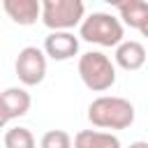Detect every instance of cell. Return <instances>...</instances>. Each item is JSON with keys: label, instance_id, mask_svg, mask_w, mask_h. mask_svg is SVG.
Returning <instances> with one entry per match:
<instances>
[{"label": "cell", "instance_id": "6da1fadb", "mask_svg": "<svg viewBox=\"0 0 148 148\" xmlns=\"http://www.w3.org/2000/svg\"><path fill=\"white\" fill-rule=\"evenodd\" d=\"M88 120L102 130H127L134 123V104L125 97L102 95L90 102Z\"/></svg>", "mask_w": 148, "mask_h": 148}, {"label": "cell", "instance_id": "7a4b0ae2", "mask_svg": "<svg viewBox=\"0 0 148 148\" xmlns=\"http://www.w3.org/2000/svg\"><path fill=\"white\" fill-rule=\"evenodd\" d=\"M79 37L83 42L99 44V46H118L123 42V37H125V28L113 14L92 12L90 16H86L81 21Z\"/></svg>", "mask_w": 148, "mask_h": 148}, {"label": "cell", "instance_id": "3957f363", "mask_svg": "<svg viewBox=\"0 0 148 148\" xmlns=\"http://www.w3.org/2000/svg\"><path fill=\"white\" fill-rule=\"evenodd\" d=\"M79 76L92 92H104L116 83V65L102 51H88L79 58Z\"/></svg>", "mask_w": 148, "mask_h": 148}, {"label": "cell", "instance_id": "277c9868", "mask_svg": "<svg viewBox=\"0 0 148 148\" xmlns=\"http://www.w3.org/2000/svg\"><path fill=\"white\" fill-rule=\"evenodd\" d=\"M39 18L51 32H69L86 18V5L81 0H42Z\"/></svg>", "mask_w": 148, "mask_h": 148}, {"label": "cell", "instance_id": "5b68a950", "mask_svg": "<svg viewBox=\"0 0 148 148\" xmlns=\"http://www.w3.org/2000/svg\"><path fill=\"white\" fill-rule=\"evenodd\" d=\"M16 76L23 86H39L46 76V56L37 46H25L18 51L14 62Z\"/></svg>", "mask_w": 148, "mask_h": 148}, {"label": "cell", "instance_id": "8992f818", "mask_svg": "<svg viewBox=\"0 0 148 148\" xmlns=\"http://www.w3.org/2000/svg\"><path fill=\"white\" fill-rule=\"evenodd\" d=\"M79 53V37L74 32H49L44 39V56L51 60H69Z\"/></svg>", "mask_w": 148, "mask_h": 148}, {"label": "cell", "instance_id": "52a82bcc", "mask_svg": "<svg viewBox=\"0 0 148 148\" xmlns=\"http://www.w3.org/2000/svg\"><path fill=\"white\" fill-rule=\"evenodd\" d=\"M116 65L127 69V72H136L143 67L146 62V49L141 42H134V39H123L118 46H116Z\"/></svg>", "mask_w": 148, "mask_h": 148}, {"label": "cell", "instance_id": "ba28073f", "mask_svg": "<svg viewBox=\"0 0 148 148\" xmlns=\"http://www.w3.org/2000/svg\"><path fill=\"white\" fill-rule=\"evenodd\" d=\"M2 9L18 25H32L42 16V2L37 0H5Z\"/></svg>", "mask_w": 148, "mask_h": 148}, {"label": "cell", "instance_id": "9c48e42d", "mask_svg": "<svg viewBox=\"0 0 148 148\" xmlns=\"http://www.w3.org/2000/svg\"><path fill=\"white\" fill-rule=\"evenodd\" d=\"M72 148H123L120 139L111 132H99V130H81L74 141Z\"/></svg>", "mask_w": 148, "mask_h": 148}, {"label": "cell", "instance_id": "30bf717a", "mask_svg": "<svg viewBox=\"0 0 148 148\" xmlns=\"http://www.w3.org/2000/svg\"><path fill=\"white\" fill-rule=\"evenodd\" d=\"M0 102H2L9 120L21 118V116H25V113L30 111V95L25 92V88H16V86H14V88L2 90V92H0Z\"/></svg>", "mask_w": 148, "mask_h": 148}, {"label": "cell", "instance_id": "8fae6325", "mask_svg": "<svg viewBox=\"0 0 148 148\" xmlns=\"http://www.w3.org/2000/svg\"><path fill=\"white\" fill-rule=\"evenodd\" d=\"M118 9V21L130 25V28H141L148 18V2L143 0H125V2H116Z\"/></svg>", "mask_w": 148, "mask_h": 148}, {"label": "cell", "instance_id": "7c38bea8", "mask_svg": "<svg viewBox=\"0 0 148 148\" xmlns=\"http://www.w3.org/2000/svg\"><path fill=\"white\" fill-rule=\"evenodd\" d=\"M5 148H35V136L28 127H12L5 134Z\"/></svg>", "mask_w": 148, "mask_h": 148}, {"label": "cell", "instance_id": "4fadbf2b", "mask_svg": "<svg viewBox=\"0 0 148 148\" xmlns=\"http://www.w3.org/2000/svg\"><path fill=\"white\" fill-rule=\"evenodd\" d=\"M39 148H72V136L65 130H49L44 132Z\"/></svg>", "mask_w": 148, "mask_h": 148}, {"label": "cell", "instance_id": "5bb4252c", "mask_svg": "<svg viewBox=\"0 0 148 148\" xmlns=\"http://www.w3.org/2000/svg\"><path fill=\"white\" fill-rule=\"evenodd\" d=\"M9 123V116H7V111H5V106H2V102H0V127H5Z\"/></svg>", "mask_w": 148, "mask_h": 148}, {"label": "cell", "instance_id": "9a60e30c", "mask_svg": "<svg viewBox=\"0 0 148 148\" xmlns=\"http://www.w3.org/2000/svg\"><path fill=\"white\" fill-rule=\"evenodd\" d=\"M127 148H148V141H134V143H130Z\"/></svg>", "mask_w": 148, "mask_h": 148}, {"label": "cell", "instance_id": "2e32d148", "mask_svg": "<svg viewBox=\"0 0 148 148\" xmlns=\"http://www.w3.org/2000/svg\"><path fill=\"white\" fill-rule=\"evenodd\" d=\"M139 32H141L143 37H148V18H146V23H143V25L139 28Z\"/></svg>", "mask_w": 148, "mask_h": 148}]
</instances>
